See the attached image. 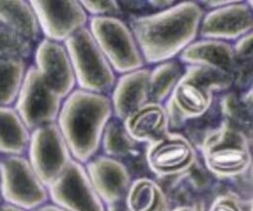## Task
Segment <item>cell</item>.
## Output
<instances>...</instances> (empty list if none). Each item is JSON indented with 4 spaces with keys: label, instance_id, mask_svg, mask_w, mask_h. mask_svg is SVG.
I'll list each match as a JSON object with an SVG mask.
<instances>
[{
    "label": "cell",
    "instance_id": "obj_1",
    "mask_svg": "<svg viewBox=\"0 0 253 211\" xmlns=\"http://www.w3.org/2000/svg\"><path fill=\"white\" fill-rule=\"evenodd\" d=\"M205 14L197 1H178L174 6L126 20L146 66L177 58L199 36Z\"/></svg>",
    "mask_w": 253,
    "mask_h": 211
},
{
    "label": "cell",
    "instance_id": "obj_2",
    "mask_svg": "<svg viewBox=\"0 0 253 211\" xmlns=\"http://www.w3.org/2000/svg\"><path fill=\"white\" fill-rule=\"evenodd\" d=\"M113 116L107 95L76 88L63 100L56 123L75 161L85 164L100 153L104 130Z\"/></svg>",
    "mask_w": 253,
    "mask_h": 211
},
{
    "label": "cell",
    "instance_id": "obj_3",
    "mask_svg": "<svg viewBox=\"0 0 253 211\" xmlns=\"http://www.w3.org/2000/svg\"><path fill=\"white\" fill-rule=\"evenodd\" d=\"M252 135L227 123L210 133L197 147L210 174L230 181L252 171Z\"/></svg>",
    "mask_w": 253,
    "mask_h": 211
},
{
    "label": "cell",
    "instance_id": "obj_4",
    "mask_svg": "<svg viewBox=\"0 0 253 211\" xmlns=\"http://www.w3.org/2000/svg\"><path fill=\"white\" fill-rule=\"evenodd\" d=\"M64 45L71 60L76 87L83 91L110 96L118 75L88 27L70 36Z\"/></svg>",
    "mask_w": 253,
    "mask_h": 211
},
{
    "label": "cell",
    "instance_id": "obj_5",
    "mask_svg": "<svg viewBox=\"0 0 253 211\" xmlns=\"http://www.w3.org/2000/svg\"><path fill=\"white\" fill-rule=\"evenodd\" d=\"M88 29L117 75L146 66L136 39L125 19L91 17Z\"/></svg>",
    "mask_w": 253,
    "mask_h": 211
},
{
    "label": "cell",
    "instance_id": "obj_6",
    "mask_svg": "<svg viewBox=\"0 0 253 211\" xmlns=\"http://www.w3.org/2000/svg\"><path fill=\"white\" fill-rule=\"evenodd\" d=\"M177 59L185 66L198 67L215 94L232 89L236 60L231 43L197 38Z\"/></svg>",
    "mask_w": 253,
    "mask_h": 211
},
{
    "label": "cell",
    "instance_id": "obj_7",
    "mask_svg": "<svg viewBox=\"0 0 253 211\" xmlns=\"http://www.w3.org/2000/svg\"><path fill=\"white\" fill-rule=\"evenodd\" d=\"M0 192L4 202L28 211L49 202L47 187L26 156H0Z\"/></svg>",
    "mask_w": 253,
    "mask_h": 211
},
{
    "label": "cell",
    "instance_id": "obj_8",
    "mask_svg": "<svg viewBox=\"0 0 253 211\" xmlns=\"http://www.w3.org/2000/svg\"><path fill=\"white\" fill-rule=\"evenodd\" d=\"M215 93L195 66H185V73L164 103L169 129L182 131L185 125L202 117L211 107Z\"/></svg>",
    "mask_w": 253,
    "mask_h": 211
},
{
    "label": "cell",
    "instance_id": "obj_9",
    "mask_svg": "<svg viewBox=\"0 0 253 211\" xmlns=\"http://www.w3.org/2000/svg\"><path fill=\"white\" fill-rule=\"evenodd\" d=\"M26 157L46 187L63 174L73 160L56 122L31 131Z\"/></svg>",
    "mask_w": 253,
    "mask_h": 211
},
{
    "label": "cell",
    "instance_id": "obj_10",
    "mask_svg": "<svg viewBox=\"0 0 253 211\" xmlns=\"http://www.w3.org/2000/svg\"><path fill=\"white\" fill-rule=\"evenodd\" d=\"M63 100L45 85L36 67L30 64L13 107L33 131L57 121Z\"/></svg>",
    "mask_w": 253,
    "mask_h": 211
},
{
    "label": "cell",
    "instance_id": "obj_11",
    "mask_svg": "<svg viewBox=\"0 0 253 211\" xmlns=\"http://www.w3.org/2000/svg\"><path fill=\"white\" fill-rule=\"evenodd\" d=\"M199 159L197 148L181 131L169 130L158 139L146 144L145 148L148 171L156 179L182 174Z\"/></svg>",
    "mask_w": 253,
    "mask_h": 211
},
{
    "label": "cell",
    "instance_id": "obj_12",
    "mask_svg": "<svg viewBox=\"0 0 253 211\" xmlns=\"http://www.w3.org/2000/svg\"><path fill=\"white\" fill-rule=\"evenodd\" d=\"M49 202L65 211H107L84 167L74 159L48 187Z\"/></svg>",
    "mask_w": 253,
    "mask_h": 211
},
{
    "label": "cell",
    "instance_id": "obj_13",
    "mask_svg": "<svg viewBox=\"0 0 253 211\" xmlns=\"http://www.w3.org/2000/svg\"><path fill=\"white\" fill-rule=\"evenodd\" d=\"M42 37L64 43L70 36L87 28L90 17L80 1L31 0Z\"/></svg>",
    "mask_w": 253,
    "mask_h": 211
},
{
    "label": "cell",
    "instance_id": "obj_14",
    "mask_svg": "<svg viewBox=\"0 0 253 211\" xmlns=\"http://www.w3.org/2000/svg\"><path fill=\"white\" fill-rule=\"evenodd\" d=\"M253 2L235 0L221 8L206 11L199 28L198 38L232 43L253 32Z\"/></svg>",
    "mask_w": 253,
    "mask_h": 211
},
{
    "label": "cell",
    "instance_id": "obj_15",
    "mask_svg": "<svg viewBox=\"0 0 253 211\" xmlns=\"http://www.w3.org/2000/svg\"><path fill=\"white\" fill-rule=\"evenodd\" d=\"M32 63L46 86L62 100L77 87L71 60L64 43L42 38L35 47Z\"/></svg>",
    "mask_w": 253,
    "mask_h": 211
},
{
    "label": "cell",
    "instance_id": "obj_16",
    "mask_svg": "<svg viewBox=\"0 0 253 211\" xmlns=\"http://www.w3.org/2000/svg\"><path fill=\"white\" fill-rule=\"evenodd\" d=\"M157 180L163 186L173 207L198 201L209 203L221 186V181L210 174L201 157L186 172Z\"/></svg>",
    "mask_w": 253,
    "mask_h": 211
},
{
    "label": "cell",
    "instance_id": "obj_17",
    "mask_svg": "<svg viewBox=\"0 0 253 211\" xmlns=\"http://www.w3.org/2000/svg\"><path fill=\"white\" fill-rule=\"evenodd\" d=\"M84 167L106 206L125 201L132 176L124 163L99 153L86 162Z\"/></svg>",
    "mask_w": 253,
    "mask_h": 211
},
{
    "label": "cell",
    "instance_id": "obj_18",
    "mask_svg": "<svg viewBox=\"0 0 253 211\" xmlns=\"http://www.w3.org/2000/svg\"><path fill=\"white\" fill-rule=\"evenodd\" d=\"M145 148L146 144L135 141L128 134L123 120L113 116L104 130L100 153L124 163L134 178L151 176L146 165Z\"/></svg>",
    "mask_w": 253,
    "mask_h": 211
},
{
    "label": "cell",
    "instance_id": "obj_19",
    "mask_svg": "<svg viewBox=\"0 0 253 211\" xmlns=\"http://www.w3.org/2000/svg\"><path fill=\"white\" fill-rule=\"evenodd\" d=\"M150 67L118 75L116 84L110 94L114 116L124 120L130 113L149 102L148 78Z\"/></svg>",
    "mask_w": 253,
    "mask_h": 211
},
{
    "label": "cell",
    "instance_id": "obj_20",
    "mask_svg": "<svg viewBox=\"0 0 253 211\" xmlns=\"http://www.w3.org/2000/svg\"><path fill=\"white\" fill-rule=\"evenodd\" d=\"M123 123L128 134L142 144H148L170 130L164 104L150 101L126 117Z\"/></svg>",
    "mask_w": 253,
    "mask_h": 211
},
{
    "label": "cell",
    "instance_id": "obj_21",
    "mask_svg": "<svg viewBox=\"0 0 253 211\" xmlns=\"http://www.w3.org/2000/svg\"><path fill=\"white\" fill-rule=\"evenodd\" d=\"M124 203L128 211H170L173 208L163 186L151 176L132 178Z\"/></svg>",
    "mask_w": 253,
    "mask_h": 211
},
{
    "label": "cell",
    "instance_id": "obj_22",
    "mask_svg": "<svg viewBox=\"0 0 253 211\" xmlns=\"http://www.w3.org/2000/svg\"><path fill=\"white\" fill-rule=\"evenodd\" d=\"M0 24L37 45L43 37L37 15L27 0H0Z\"/></svg>",
    "mask_w": 253,
    "mask_h": 211
},
{
    "label": "cell",
    "instance_id": "obj_23",
    "mask_svg": "<svg viewBox=\"0 0 253 211\" xmlns=\"http://www.w3.org/2000/svg\"><path fill=\"white\" fill-rule=\"evenodd\" d=\"M31 131L13 106H0V156H26Z\"/></svg>",
    "mask_w": 253,
    "mask_h": 211
},
{
    "label": "cell",
    "instance_id": "obj_24",
    "mask_svg": "<svg viewBox=\"0 0 253 211\" xmlns=\"http://www.w3.org/2000/svg\"><path fill=\"white\" fill-rule=\"evenodd\" d=\"M185 73V65L177 58L150 66L149 101L164 104Z\"/></svg>",
    "mask_w": 253,
    "mask_h": 211
},
{
    "label": "cell",
    "instance_id": "obj_25",
    "mask_svg": "<svg viewBox=\"0 0 253 211\" xmlns=\"http://www.w3.org/2000/svg\"><path fill=\"white\" fill-rule=\"evenodd\" d=\"M29 65L19 58H0V106H14Z\"/></svg>",
    "mask_w": 253,
    "mask_h": 211
},
{
    "label": "cell",
    "instance_id": "obj_26",
    "mask_svg": "<svg viewBox=\"0 0 253 211\" xmlns=\"http://www.w3.org/2000/svg\"><path fill=\"white\" fill-rule=\"evenodd\" d=\"M36 45L0 24V58H19L30 61Z\"/></svg>",
    "mask_w": 253,
    "mask_h": 211
},
{
    "label": "cell",
    "instance_id": "obj_27",
    "mask_svg": "<svg viewBox=\"0 0 253 211\" xmlns=\"http://www.w3.org/2000/svg\"><path fill=\"white\" fill-rule=\"evenodd\" d=\"M207 211H252V200L242 198L226 182L221 186L207 205Z\"/></svg>",
    "mask_w": 253,
    "mask_h": 211
},
{
    "label": "cell",
    "instance_id": "obj_28",
    "mask_svg": "<svg viewBox=\"0 0 253 211\" xmlns=\"http://www.w3.org/2000/svg\"><path fill=\"white\" fill-rule=\"evenodd\" d=\"M81 5L91 17H112L126 20L120 1L116 0H81Z\"/></svg>",
    "mask_w": 253,
    "mask_h": 211
},
{
    "label": "cell",
    "instance_id": "obj_29",
    "mask_svg": "<svg viewBox=\"0 0 253 211\" xmlns=\"http://www.w3.org/2000/svg\"><path fill=\"white\" fill-rule=\"evenodd\" d=\"M236 63L253 62V32L231 43Z\"/></svg>",
    "mask_w": 253,
    "mask_h": 211
},
{
    "label": "cell",
    "instance_id": "obj_30",
    "mask_svg": "<svg viewBox=\"0 0 253 211\" xmlns=\"http://www.w3.org/2000/svg\"><path fill=\"white\" fill-rule=\"evenodd\" d=\"M207 205L206 201H198L192 204L174 206L170 211H207Z\"/></svg>",
    "mask_w": 253,
    "mask_h": 211
},
{
    "label": "cell",
    "instance_id": "obj_31",
    "mask_svg": "<svg viewBox=\"0 0 253 211\" xmlns=\"http://www.w3.org/2000/svg\"><path fill=\"white\" fill-rule=\"evenodd\" d=\"M34 211H65V210L60 208V207H58V206H56L55 204H53L51 202H47L44 205L37 208Z\"/></svg>",
    "mask_w": 253,
    "mask_h": 211
},
{
    "label": "cell",
    "instance_id": "obj_32",
    "mask_svg": "<svg viewBox=\"0 0 253 211\" xmlns=\"http://www.w3.org/2000/svg\"><path fill=\"white\" fill-rule=\"evenodd\" d=\"M0 211H28V210L23 209L18 206H15V205H12V204H9V203H6V202H3L0 205Z\"/></svg>",
    "mask_w": 253,
    "mask_h": 211
},
{
    "label": "cell",
    "instance_id": "obj_33",
    "mask_svg": "<svg viewBox=\"0 0 253 211\" xmlns=\"http://www.w3.org/2000/svg\"><path fill=\"white\" fill-rule=\"evenodd\" d=\"M107 211H128L124 202L107 206Z\"/></svg>",
    "mask_w": 253,
    "mask_h": 211
},
{
    "label": "cell",
    "instance_id": "obj_34",
    "mask_svg": "<svg viewBox=\"0 0 253 211\" xmlns=\"http://www.w3.org/2000/svg\"><path fill=\"white\" fill-rule=\"evenodd\" d=\"M4 201H3V198H2V195H1V192H0V205L3 203Z\"/></svg>",
    "mask_w": 253,
    "mask_h": 211
}]
</instances>
